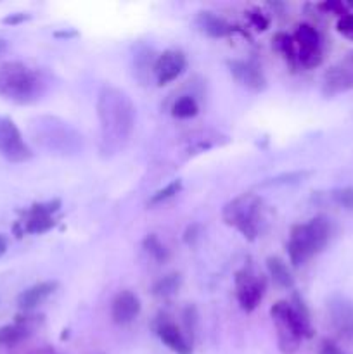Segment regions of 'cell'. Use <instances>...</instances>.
I'll use <instances>...</instances> for the list:
<instances>
[{
  "label": "cell",
  "instance_id": "1",
  "mask_svg": "<svg viewBox=\"0 0 353 354\" xmlns=\"http://www.w3.org/2000/svg\"><path fill=\"white\" fill-rule=\"evenodd\" d=\"M135 106L123 90L104 85L97 97V116L104 151L116 152L130 140L135 128Z\"/></svg>",
  "mask_w": 353,
  "mask_h": 354
},
{
  "label": "cell",
  "instance_id": "2",
  "mask_svg": "<svg viewBox=\"0 0 353 354\" xmlns=\"http://www.w3.org/2000/svg\"><path fill=\"white\" fill-rule=\"evenodd\" d=\"M270 317L277 330V342L282 354H294L303 339L314 337L310 313L300 296H294L293 303L279 301L270 308Z\"/></svg>",
  "mask_w": 353,
  "mask_h": 354
},
{
  "label": "cell",
  "instance_id": "3",
  "mask_svg": "<svg viewBox=\"0 0 353 354\" xmlns=\"http://www.w3.org/2000/svg\"><path fill=\"white\" fill-rule=\"evenodd\" d=\"M331 239V223L325 216H315L307 223L291 228L287 254L294 266L303 265L310 258L324 251Z\"/></svg>",
  "mask_w": 353,
  "mask_h": 354
},
{
  "label": "cell",
  "instance_id": "4",
  "mask_svg": "<svg viewBox=\"0 0 353 354\" xmlns=\"http://www.w3.org/2000/svg\"><path fill=\"white\" fill-rule=\"evenodd\" d=\"M44 90L38 71L17 61L0 66V95L16 104H30L38 99Z\"/></svg>",
  "mask_w": 353,
  "mask_h": 354
},
{
  "label": "cell",
  "instance_id": "5",
  "mask_svg": "<svg viewBox=\"0 0 353 354\" xmlns=\"http://www.w3.org/2000/svg\"><path fill=\"white\" fill-rule=\"evenodd\" d=\"M263 201L256 194L244 192L224 206L221 216L228 227H234L248 241H255L260 232Z\"/></svg>",
  "mask_w": 353,
  "mask_h": 354
},
{
  "label": "cell",
  "instance_id": "6",
  "mask_svg": "<svg viewBox=\"0 0 353 354\" xmlns=\"http://www.w3.org/2000/svg\"><path fill=\"white\" fill-rule=\"evenodd\" d=\"M266 290V280L263 275H256L249 266H244L235 273V296L246 313H251L262 303Z\"/></svg>",
  "mask_w": 353,
  "mask_h": 354
},
{
  "label": "cell",
  "instance_id": "7",
  "mask_svg": "<svg viewBox=\"0 0 353 354\" xmlns=\"http://www.w3.org/2000/svg\"><path fill=\"white\" fill-rule=\"evenodd\" d=\"M293 40L296 45L298 64L307 69L320 66L322 57H324L322 55V38L311 24H300L294 31Z\"/></svg>",
  "mask_w": 353,
  "mask_h": 354
},
{
  "label": "cell",
  "instance_id": "8",
  "mask_svg": "<svg viewBox=\"0 0 353 354\" xmlns=\"http://www.w3.org/2000/svg\"><path fill=\"white\" fill-rule=\"evenodd\" d=\"M0 154L10 162H24L33 156L19 128L7 116H0Z\"/></svg>",
  "mask_w": 353,
  "mask_h": 354
},
{
  "label": "cell",
  "instance_id": "9",
  "mask_svg": "<svg viewBox=\"0 0 353 354\" xmlns=\"http://www.w3.org/2000/svg\"><path fill=\"white\" fill-rule=\"evenodd\" d=\"M329 324L339 337L353 341V301L348 297L334 296L327 303Z\"/></svg>",
  "mask_w": 353,
  "mask_h": 354
},
{
  "label": "cell",
  "instance_id": "10",
  "mask_svg": "<svg viewBox=\"0 0 353 354\" xmlns=\"http://www.w3.org/2000/svg\"><path fill=\"white\" fill-rule=\"evenodd\" d=\"M350 88H353V50H350L338 64L325 73L322 92L329 97Z\"/></svg>",
  "mask_w": 353,
  "mask_h": 354
},
{
  "label": "cell",
  "instance_id": "11",
  "mask_svg": "<svg viewBox=\"0 0 353 354\" xmlns=\"http://www.w3.org/2000/svg\"><path fill=\"white\" fill-rule=\"evenodd\" d=\"M61 207V201H51L45 204H35L30 209L24 211V220L21 221L23 232L26 234H44L51 230L55 225L54 213H57Z\"/></svg>",
  "mask_w": 353,
  "mask_h": 354
},
{
  "label": "cell",
  "instance_id": "12",
  "mask_svg": "<svg viewBox=\"0 0 353 354\" xmlns=\"http://www.w3.org/2000/svg\"><path fill=\"white\" fill-rule=\"evenodd\" d=\"M187 68L185 55L180 50H165L154 62V75L158 85H168L173 80L179 78Z\"/></svg>",
  "mask_w": 353,
  "mask_h": 354
},
{
  "label": "cell",
  "instance_id": "13",
  "mask_svg": "<svg viewBox=\"0 0 353 354\" xmlns=\"http://www.w3.org/2000/svg\"><path fill=\"white\" fill-rule=\"evenodd\" d=\"M141 313V301L132 290H120L111 303V318L116 325H128Z\"/></svg>",
  "mask_w": 353,
  "mask_h": 354
},
{
  "label": "cell",
  "instance_id": "14",
  "mask_svg": "<svg viewBox=\"0 0 353 354\" xmlns=\"http://www.w3.org/2000/svg\"><path fill=\"white\" fill-rule=\"evenodd\" d=\"M156 334L161 339L163 344L168 349H172L176 354H192V346L187 341L185 335L180 332V328L176 327L173 322L168 320H159L156 324Z\"/></svg>",
  "mask_w": 353,
  "mask_h": 354
},
{
  "label": "cell",
  "instance_id": "15",
  "mask_svg": "<svg viewBox=\"0 0 353 354\" xmlns=\"http://www.w3.org/2000/svg\"><path fill=\"white\" fill-rule=\"evenodd\" d=\"M228 66H230L234 78L241 82L244 86L255 90V92L265 88V76H263L262 68L255 61H234Z\"/></svg>",
  "mask_w": 353,
  "mask_h": 354
},
{
  "label": "cell",
  "instance_id": "16",
  "mask_svg": "<svg viewBox=\"0 0 353 354\" xmlns=\"http://www.w3.org/2000/svg\"><path fill=\"white\" fill-rule=\"evenodd\" d=\"M57 289V282H40L35 283V286L28 287L26 290L17 296V306L23 311H33L35 308L40 306L47 297H51L54 294V290Z\"/></svg>",
  "mask_w": 353,
  "mask_h": 354
},
{
  "label": "cell",
  "instance_id": "17",
  "mask_svg": "<svg viewBox=\"0 0 353 354\" xmlns=\"http://www.w3.org/2000/svg\"><path fill=\"white\" fill-rule=\"evenodd\" d=\"M197 24H199V28L204 33L210 35V37L213 38L227 37V35H230L232 31H234V28H232L227 21L218 17L217 14L210 12V10L199 12V16H197Z\"/></svg>",
  "mask_w": 353,
  "mask_h": 354
},
{
  "label": "cell",
  "instance_id": "18",
  "mask_svg": "<svg viewBox=\"0 0 353 354\" xmlns=\"http://www.w3.org/2000/svg\"><path fill=\"white\" fill-rule=\"evenodd\" d=\"M30 322L23 320V317H16L12 325L0 327V346H16L30 335Z\"/></svg>",
  "mask_w": 353,
  "mask_h": 354
},
{
  "label": "cell",
  "instance_id": "19",
  "mask_svg": "<svg viewBox=\"0 0 353 354\" xmlns=\"http://www.w3.org/2000/svg\"><path fill=\"white\" fill-rule=\"evenodd\" d=\"M266 268H269L270 277H272L280 287H284V289H293L294 279L282 259L277 258V256H272V258L266 259Z\"/></svg>",
  "mask_w": 353,
  "mask_h": 354
},
{
  "label": "cell",
  "instance_id": "20",
  "mask_svg": "<svg viewBox=\"0 0 353 354\" xmlns=\"http://www.w3.org/2000/svg\"><path fill=\"white\" fill-rule=\"evenodd\" d=\"M180 283H182V279H180L179 273H170V275L163 277L154 283L152 292H154V296L166 299V297H172L173 294L179 292Z\"/></svg>",
  "mask_w": 353,
  "mask_h": 354
},
{
  "label": "cell",
  "instance_id": "21",
  "mask_svg": "<svg viewBox=\"0 0 353 354\" xmlns=\"http://www.w3.org/2000/svg\"><path fill=\"white\" fill-rule=\"evenodd\" d=\"M273 47H275V50H279L280 54L284 55V59H286L293 68L298 64L296 45H294V40L291 35L277 33L275 37H273Z\"/></svg>",
  "mask_w": 353,
  "mask_h": 354
},
{
  "label": "cell",
  "instance_id": "22",
  "mask_svg": "<svg viewBox=\"0 0 353 354\" xmlns=\"http://www.w3.org/2000/svg\"><path fill=\"white\" fill-rule=\"evenodd\" d=\"M199 113V106L194 100V97L190 95H183L180 99L175 100L172 107V114L179 120H189V118H194L196 114Z\"/></svg>",
  "mask_w": 353,
  "mask_h": 354
},
{
  "label": "cell",
  "instance_id": "23",
  "mask_svg": "<svg viewBox=\"0 0 353 354\" xmlns=\"http://www.w3.org/2000/svg\"><path fill=\"white\" fill-rule=\"evenodd\" d=\"M144 249L158 263H163V261H166V259H168V251H166V248L163 245V242L159 241V239L156 237L154 234L147 235V237L144 239Z\"/></svg>",
  "mask_w": 353,
  "mask_h": 354
},
{
  "label": "cell",
  "instance_id": "24",
  "mask_svg": "<svg viewBox=\"0 0 353 354\" xmlns=\"http://www.w3.org/2000/svg\"><path fill=\"white\" fill-rule=\"evenodd\" d=\"M180 190H182V182H180V180H175V182L168 183L165 189H161V190H158L156 194H152V197L149 199V206H156V204H161V203H165V201L173 199V197L180 192Z\"/></svg>",
  "mask_w": 353,
  "mask_h": 354
},
{
  "label": "cell",
  "instance_id": "25",
  "mask_svg": "<svg viewBox=\"0 0 353 354\" xmlns=\"http://www.w3.org/2000/svg\"><path fill=\"white\" fill-rule=\"evenodd\" d=\"M331 199L338 204L339 207L353 213V187H341L331 192Z\"/></svg>",
  "mask_w": 353,
  "mask_h": 354
},
{
  "label": "cell",
  "instance_id": "26",
  "mask_svg": "<svg viewBox=\"0 0 353 354\" xmlns=\"http://www.w3.org/2000/svg\"><path fill=\"white\" fill-rule=\"evenodd\" d=\"M336 30H338L339 35H343V37L353 41V14L348 12L346 16L339 17L338 24H336Z\"/></svg>",
  "mask_w": 353,
  "mask_h": 354
},
{
  "label": "cell",
  "instance_id": "27",
  "mask_svg": "<svg viewBox=\"0 0 353 354\" xmlns=\"http://www.w3.org/2000/svg\"><path fill=\"white\" fill-rule=\"evenodd\" d=\"M322 10H327V12L332 14H338L339 17L346 16L348 14V3H343L338 2V0H332V2H324V3H318Z\"/></svg>",
  "mask_w": 353,
  "mask_h": 354
},
{
  "label": "cell",
  "instance_id": "28",
  "mask_svg": "<svg viewBox=\"0 0 353 354\" xmlns=\"http://www.w3.org/2000/svg\"><path fill=\"white\" fill-rule=\"evenodd\" d=\"M318 354H345V353H343V349L339 348L334 341H331V339H324V341L320 342V348H318Z\"/></svg>",
  "mask_w": 353,
  "mask_h": 354
},
{
  "label": "cell",
  "instance_id": "29",
  "mask_svg": "<svg viewBox=\"0 0 353 354\" xmlns=\"http://www.w3.org/2000/svg\"><path fill=\"white\" fill-rule=\"evenodd\" d=\"M197 237H199V227H197V225H190V227H187L185 234H183V241H185V244L192 245Z\"/></svg>",
  "mask_w": 353,
  "mask_h": 354
},
{
  "label": "cell",
  "instance_id": "30",
  "mask_svg": "<svg viewBox=\"0 0 353 354\" xmlns=\"http://www.w3.org/2000/svg\"><path fill=\"white\" fill-rule=\"evenodd\" d=\"M249 19L255 24L256 30H265V28L269 26V19H265L262 12H251L249 14Z\"/></svg>",
  "mask_w": 353,
  "mask_h": 354
},
{
  "label": "cell",
  "instance_id": "31",
  "mask_svg": "<svg viewBox=\"0 0 353 354\" xmlns=\"http://www.w3.org/2000/svg\"><path fill=\"white\" fill-rule=\"evenodd\" d=\"M28 17H30V16H28V14H10V16L3 17L2 23H6V24H17V23H23V21H26Z\"/></svg>",
  "mask_w": 353,
  "mask_h": 354
},
{
  "label": "cell",
  "instance_id": "32",
  "mask_svg": "<svg viewBox=\"0 0 353 354\" xmlns=\"http://www.w3.org/2000/svg\"><path fill=\"white\" fill-rule=\"evenodd\" d=\"M7 248H9V242H7V237H3V235L0 234V258H2V256L6 254Z\"/></svg>",
  "mask_w": 353,
  "mask_h": 354
},
{
  "label": "cell",
  "instance_id": "33",
  "mask_svg": "<svg viewBox=\"0 0 353 354\" xmlns=\"http://www.w3.org/2000/svg\"><path fill=\"white\" fill-rule=\"evenodd\" d=\"M6 48H7V44H6V40H0V55H2L3 52H6Z\"/></svg>",
  "mask_w": 353,
  "mask_h": 354
}]
</instances>
